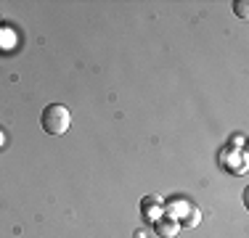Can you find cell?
Wrapping results in <instances>:
<instances>
[{"label": "cell", "instance_id": "cell-1", "mask_svg": "<svg viewBox=\"0 0 249 238\" xmlns=\"http://www.w3.org/2000/svg\"><path fill=\"white\" fill-rule=\"evenodd\" d=\"M69 122H72V117H69V109L64 103H51L40 114V124L48 135H64L69 130Z\"/></svg>", "mask_w": 249, "mask_h": 238}, {"label": "cell", "instance_id": "cell-2", "mask_svg": "<svg viewBox=\"0 0 249 238\" xmlns=\"http://www.w3.org/2000/svg\"><path fill=\"white\" fill-rule=\"evenodd\" d=\"M178 230H180V222H178V217H159V220H157V233H159V236L173 238Z\"/></svg>", "mask_w": 249, "mask_h": 238}, {"label": "cell", "instance_id": "cell-3", "mask_svg": "<svg viewBox=\"0 0 249 238\" xmlns=\"http://www.w3.org/2000/svg\"><path fill=\"white\" fill-rule=\"evenodd\" d=\"M141 209H143L146 220H151V222H157L159 217H162V201L149 196V199H143V204H141Z\"/></svg>", "mask_w": 249, "mask_h": 238}, {"label": "cell", "instance_id": "cell-4", "mask_svg": "<svg viewBox=\"0 0 249 238\" xmlns=\"http://www.w3.org/2000/svg\"><path fill=\"white\" fill-rule=\"evenodd\" d=\"M180 225H188V228L199 225V209H188V212H186V220H183Z\"/></svg>", "mask_w": 249, "mask_h": 238}, {"label": "cell", "instance_id": "cell-5", "mask_svg": "<svg viewBox=\"0 0 249 238\" xmlns=\"http://www.w3.org/2000/svg\"><path fill=\"white\" fill-rule=\"evenodd\" d=\"M247 0H239V3H236V14H239L241 16V19H247Z\"/></svg>", "mask_w": 249, "mask_h": 238}, {"label": "cell", "instance_id": "cell-6", "mask_svg": "<svg viewBox=\"0 0 249 238\" xmlns=\"http://www.w3.org/2000/svg\"><path fill=\"white\" fill-rule=\"evenodd\" d=\"M135 238H146V236H141V233H138V236H135Z\"/></svg>", "mask_w": 249, "mask_h": 238}, {"label": "cell", "instance_id": "cell-7", "mask_svg": "<svg viewBox=\"0 0 249 238\" xmlns=\"http://www.w3.org/2000/svg\"><path fill=\"white\" fill-rule=\"evenodd\" d=\"M0 143H3V135H0Z\"/></svg>", "mask_w": 249, "mask_h": 238}]
</instances>
